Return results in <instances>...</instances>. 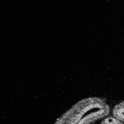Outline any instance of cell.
Masks as SVG:
<instances>
[{
  "instance_id": "6da1fadb",
  "label": "cell",
  "mask_w": 124,
  "mask_h": 124,
  "mask_svg": "<svg viewBox=\"0 0 124 124\" xmlns=\"http://www.w3.org/2000/svg\"><path fill=\"white\" fill-rule=\"evenodd\" d=\"M55 124H124V100L84 98L62 114Z\"/></svg>"
}]
</instances>
